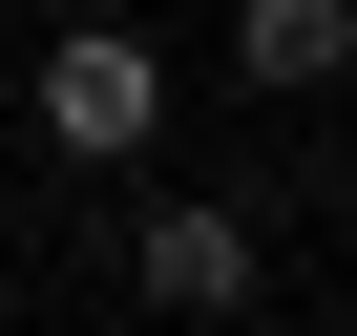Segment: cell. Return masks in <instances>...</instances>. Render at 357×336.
Wrapping results in <instances>:
<instances>
[{"label":"cell","mask_w":357,"mask_h":336,"mask_svg":"<svg viewBox=\"0 0 357 336\" xmlns=\"http://www.w3.org/2000/svg\"><path fill=\"white\" fill-rule=\"evenodd\" d=\"M0 105H22L63 168H147V147H168V43H147V22H43Z\"/></svg>","instance_id":"6da1fadb"},{"label":"cell","mask_w":357,"mask_h":336,"mask_svg":"<svg viewBox=\"0 0 357 336\" xmlns=\"http://www.w3.org/2000/svg\"><path fill=\"white\" fill-rule=\"evenodd\" d=\"M126 294L211 336V315H252V294H273V231H252L231 190H147V211H126Z\"/></svg>","instance_id":"7a4b0ae2"},{"label":"cell","mask_w":357,"mask_h":336,"mask_svg":"<svg viewBox=\"0 0 357 336\" xmlns=\"http://www.w3.org/2000/svg\"><path fill=\"white\" fill-rule=\"evenodd\" d=\"M336 63H357V0H231V84L252 105H336Z\"/></svg>","instance_id":"3957f363"},{"label":"cell","mask_w":357,"mask_h":336,"mask_svg":"<svg viewBox=\"0 0 357 336\" xmlns=\"http://www.w3.org/2000/svg\"><path fill=\"white\" fill-rule=\"evenodd\" d=\"M0 22H22V43H43V22H126V0H0Z\"/></svg>","instance_id":"277c9868"},{"label":"cell","mask_w":357,"mask_h":336,"mask_svg":"<svg viewBox=\"0 0 357 336\" xmlns=\"http://www.w3.org/2000/svg\"><path fill=\"white\" fill-rule=\"evenodd\" d=\"M0 84H22V22H0Z\"/></svg>","instance_id":"5b68a950"}]
</instances>
